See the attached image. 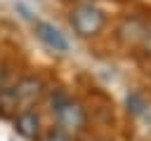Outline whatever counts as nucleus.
I'll return each instance as SVG.
<instances>
[{"label":"nucleus","instance_id":"nucleus-5","mask_svg":"<svg viewBox=\"0 0 151 141\" xmlns=\"http://www.w3.org/2000/svg\"><path fill=\"white\" fill-rule=\"evenodd\" d=\"M14 127H17V132L24 136V139H33V141H38V136H40V115L35 113V110H19L17 113V118H14Z\"/></svg>","mask_w":151,"mask_h":141},{"label":"nucleus","instance_id":"nucleus-2","mask_svg":"<svg viewBox=\"0 0 151 141\" xmlns=\"http://www.w3.org/2000/svg\"><path fill=\"white\" fill-rule=\"evenodd\" d=\"M45 94V85H42V80L40 78H35V75H26V78H21L17 85H12V87H7L5 92H0V99L9 106V108H19V110H28L40 96Z\"/></svg>","mask_w":151,"mask_h":141},{"label":"nucleus","instance_id":"nucleus-1","mask_svg":"<svg viewBox=\"0 0 151 141\" xmlns=\"http://www.w3.org/2000/svg\"><path fill=\"white\" fill-rule=\"evenodd\" d=\"M50 110L54 115V122H57V132L66 134L68 139L78 132L85 129V122H87V115H85V108L73 101L68 94L64 92H54L50 96Z\"/></svg>","mask_w":151,"mask_h":141},{"label":"nucleus","instance_id":"nucleus-4","mask_svg":"<svg viewBox=\"0 0 151 141\" xmlns=\"http://www.w3.org/2000/svg\"><path fill=\"white\" fill-rule=\"evenodd\" d=\"M35 35H38V40H40L47 49L59 52V54L68 52V40H66V35H64V33H61L54 24L38 21V24H35Z\"/></svg>","mask_w":151,"mask_h":141},{"label":"nucleus","instance_id":"nucleus-6","mask_svg":"<svg viewBox=\"0 0 151 141\" xmlns=\"http://www.w3.org/2000/svg\"><path fill=\"white\" fill-rule=\"evenodd\" d=\"M127 106H130V110H132L134 115H139V113L144 110V99H142L139 94H130V96H127Z\"/></svg>","mask_w":151,"mask_h":141},{"label":"nucleus","instance_id":"nucleus-3","mask_svg":"<svg viewBox=\"0 0 151 141\" xmlns=\"http://www.w3.org/2000/svg\"><path fill=\"white\" fill-rule=\"evenodd\" d=\"M68 21H71L73 31H76L80 38H92V35H97V33L104 28L106 14H104L97 5H92V2H80V5H76V7L71 9Z\"/></svg>","mask_w":151,"mask_h":141},{"label":"nucleus","instance_id":"nucleus-8","mask_svg":"<svg viewBox=\"0 0 151 141\" xmlns=\"http://www.w3.org/2000/svg\"><path fill=\"white\" fill-rule=\"evenodd\" d=\"M142 47H144V52L151 56V21L144 26V33H142Z\"/></svg>","mask_w":151,"mask_h":141},{"label":"nucleus","instance_id":"nucleus-7","mask_svg":"<svg viewBox=\"0 0 151 141\" xmlns=\"http://www.w3.org/2000/svg\"><path fill=\"white\" fill-rule=\"evenodd\" d=\"M38 141H71L66 134H61V132H57V129H52V132H47V134H40L38 136Z\"/></svg>","mask_w":151,"mask_h":141}]
</instances>
